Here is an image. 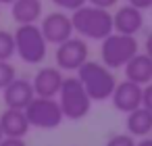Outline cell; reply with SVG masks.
<instances>
[{"label":"cell","instance_id":"cell-1","mask_svg":"<svg viewBox=\"0 0 152 146\" xmlns=\"http://www.w3.org/2000/svg\"><path fill=\"white\" fill-rule=\"evenodd\" d=\"M73 32H77L83 40L102 42L108 34L115 32L113 13L108 9H100L94 4H83L71 13Z\"/></svg>","mask_w":152,"mask_h":146},{"label":"cell","instance_id":"cell-2","mask_svg":"<svg viewBox=\"0 0 152 146\" xmlns=\"http://www.w3.org/2000/svg\"><path fill=\"white\" fill-rule=\"evenodd\" d=\"M77 77L83 84V88L90 94V98L96 100V102L108 100L110 94H113V90H115V86H117L113 69L106 67L102 61H90L88 59L77 69Z\"/></svg>","mask_w":152,"mask_h":146},{"label":"cell","instance_id":"cell-3","mask_svg":"<svg viewBox=\"0 0 152 146\" xmlns=\"http://www.w3.org/2000/svg\"><path fill=\"white\" fill-rule=\"evenodd\" d=\"M15 54L27 63V65H38L46 59L48 52V42L36 23H25L15 29Z\"/></svg>","mask_w":152,"mask_h":146},{"label":"cell","instance_id":"cell-4","mask_svg":"<svg viewBox=\"0 0 152 146\" xmlns=\"http://www.w3.org/2000/svg\"><path fill=\"white\" fill-rule=\"evenodd\" d=\"M92 98L90 94L86 92L83 84L79 81V77H65L63 79V86L58 90V104L63 109V115L65 119H71V121H79L83 117H88L90 109H92Z\"/></svg>","mask_w":152,"mask_h":146},{"label":"cell","instance_id":"cell-5","mask_svg":"<svg viewBox=\"0 0 152 146\" xmlns=\"http://www.w3.org/2000/svg\"><path fill=\"white\" fill-rule=\"evenodd\" d=\"M137 52H140V44H137L135 36L113 32V34H108L100 42V59L113 71L115 69H123L127 65V61L131 56H135Z\"/></svg>","mask_w":152,"mask_h":146},{"label":"cell","instance_id":"cell-6","mask_svg":"<svg viewBox=\"0 0 152 146\" xmlns=\"http://www.w3.org/2000/svg\"><path fill=\"white\" fill-rule=\"evenodd\" d=\"M25 115L29 125L38 129H56L65 119L58 100L46 96H34V100L25 106Z\"/></svg>","mask_w":152,"mask_h":146},{"label":"cell","instance_id":"cell-7","mask_svg":"<svg viewBox=\"0 0 152 146\" xmlns=\"http://www.w3.org/2000/svg\"><path fill=\"white\" fill-rule=\"evenodd\" d=\"M54 59H56V67L61 71H77L88 59H90V48H88V42L79 36V38H69L61 44H56V52H54Z\"/></svg>","mask_w":152,"mask_h":146},{"label":"cell","instance_id":"cell-8","mask_svg":"<svg viewBox=\"0 0 152 146\" xmlns=\"http://www.w3.org/2000/svg\"><path fill=\"white\" fill-rule=\"evenodd\" d=\"M40 29L46 38L48 44H61L65 40H69L73 36V21L71 15H67V11H54L48 13L46 17H42L40 21Z\"/></svg>","mask_w":152,"mask_h":146},{"label":"cell","instance_id":"cell-9","mask_svg":"<svg viewBox=\"0 0 152 146\" xmlns=\"http://www.w3.org/2000/svg\"><path fill=\"white\" fill-rule=\"evenodd\" d=\"M142 94H144V86L131 81V79H125V81H119L110 94V100L115 104L117 111L121 113H129L137 106H142Z\"/></svg>","mask_w":152,"mask_h":146},{"label":"cell","instance_id":"cell-10","mask_svg":"<svg viewBox=\"0 0 152 146\" xmlns=\"http://www.w3.org/2000/svg\"><path fill=\"white\" fill-rule=\"evenodd\" d=\"M63 79H65V75H63V71L58 67H42L34 75V79H31L36 96L56 98L58 96V90L63 86Z\"/></svg>","mask_w":152,"mask_h":146},{"label":"cell","instance_id":"cell-11","mask_svg":"<svg viewBox=\"0 0 152 146\" xmlns=\"http://www.w3.org/2000/svg\"><path fill=\"white\" fill-rule=\"evenodd\" d=\"M34 84L25 77H15L4 90H2V100L11 109H25L34 100Z\"/></svg>","mask_w":152,"mask_h":146},{"label":"cell","instance_id":"cell-12","mask_svg":"<svg viewBox=\"0 0 152 146\" xmlns=\"http://www.w3.org/2000/svg\"><path fill=\"white\" fill-rule=\"evenodd\" d=\"M113 25H115V32H119V34L135 36L144 27V11H140L131 4H123L113 15Z\"/></svg>","mask_w":152,"mask_h":146},{"label":"cell","instance_id":"cell-13","mask_svg":"<svg viewBox=\"0 0 152 146\" xmlns=\"http://www.w3.org/2000/svg\"><path fill=\"white\" fill-rule=\"evenodd\" d=\"M0 127H2V134L9 138H25L27 131L31 129L25 109H11V106H7V111H2V115H0Z\"/></svg>","mask_w":152,"mask_h":146},{"label":"cell","instance_id":"cell-14","mask_svg":"<svg viewBox=\"0 0 152 146\" xmlns=\"http://www.w3.org/2000/svg\"><path fill=\"white\" fill-rule=\"evenodd\" d=\"M123 71H125V79L146 86L152 81V56H148L146 52H137L135 56H131L127 61Z\"/></svg>","mask_w":152,"mask_h":146},{"label":"cell","instance_id":"cell-15","mask_svg":"<svg viewBox=\"0 0 152 146\" xmlns=\"http://www.w3.org/2000/svg\"><path fill=\"white\" fill-rule=\"evenodd\" d=\"M42 0H13L11 2V17L19 23H38L42 19Z\"/></svg>","mask_w":152,"mask_h":146},{"label":"cell","instance_id":"cell-16","mask_svg":"<svg viewBox=\"0 0 152 146\" xmlns=\"http://www.w3.org/2000/svg\"><path fill=\"white\" fill-rule=\"evenodd\" d=\"M127 125V134H131L133 138H146L152 131V111L146 106H137L133 111L127 113L125 119Z\"/></svg>","mask_w":152,"mask_h":146},{"label":"cell","instance_id":"cell-17","mask_svg":"<svg viewBox=\"0 0 152 146\" xmlns=\"http://www.w3.org/2000/svg\"><path fill=\"white\" fill-rule=\"evenodd\" d=\"M15 56V36L7 29H0V61H11Z\"/></svg>","mask_w":152,"mask_h":146},{"label":"cell","instance_id":"cell-18","mask_svg":"<svg viewBox=\"0 0 152 146\" xmlns=\"http://www.w3.org/2000/svg\"><path fill=\"white\" fill-rule=\"evenodd\" d=\"M15 77H17L15 65L11 61H0V90H4Z\"/></svg>","mask_w":152,"mask_h":146},{"label":"cell","instance_id":"cell-19","mask_svg":"<svg viewBox=\"0 0 152 146\" xmlns=\"http://www.w3.org/2000/svg\"><path fill=\"white\" fill-rule=\"evenodd\" d=\"M135 144L137 142H135V138L131 134H115V136H110L106 140L104 146H135Z\"/></svg>","mask_w":152,"mask_h":146},{"label":"cell","instance_id":"cell-20","mask_svg":"<svg viewBox=\"0 0 152 146\" xmlns=\"http://www.w3.org/2000/svg\"><path fill=\"white\" fill-rule=\"evenodd\" d=\"M52 4L58 7L61 11H71V13H73L75 9L88 4V0H52Z\"/></svg>","mask_w":152,"mask_h":146},{"label":"cell","instance_id":"cell-21","mask_svg":"<svg viewBox=\"0 0 152 146\" xmlns=\"http://www.w3.org/2000/svg\"><path fill=\"white\" fill-rule=\"evenodd\" d=\"M142 106L152 111V81L144 86V94H142Z\"/></svg>","mask_w":152,"mask_h":146},{"label":"cell","instance_id":"cell-22","mask_svg":"<svg viewBox=\"0 0 152 146\" xmlns=\"http://www.w3.org/2000/svg\"><path fill=\"white\" fill-rule=\"evenodd\" d=\"M0 146H27V144L23 142V138H9V136H4L2 140H0Z\"/></svg>","mask_w":152,"mask_h":146},{"label":"cell","instance_id":"cell-23","mask_svg":"<svg viewBox=\"0 0 152 146\" xmlns=\"http://www.w3.org/2000/svg\"><path fill=\"white\" fill-rule=\"evenodd\" d=\"M119 0H88V4H94V7H100V9H113L117 7Z\"/></svg>","mask_w":152,"mask_h":146},{"label":"cell","instance_id":"cell-24","mask_svg":"<svg viewBox=\"0 0 152 146\" xmlns=\"http://www.w3.org/2000/svg\"><path fill=\"white\" fill-rule=\"evenodd\" d=\"M127 4H131V7L144 11V9H150V7H152V0H127Z\"/></svg>","mask_w":152,"mask_h":146},{"label":"cell","instance_id":"cell-25","mask_svg":"<svg viewBox=\"0 0 152 146\" xmlns=\"http://www.w3.org/2000/svg\"><path fill=\"white\" fill-rule=\"evenodd\" d=\"M144 52H146L148 56H152V32L146 36V42H144Z\"/></svg>","mask_w":152,"mask_h":146},{"label":"cell","instance_id":"cell-26","mask_svg":"<svg viewBox=\"0 0 152 146\" xmlns=\"http://www.w3.org/2000/svg\"><path fill=\"white\" fill-rule=\"evenodd\" d=\"M135 146H152V138H150V136H146V138H142Z\"/></svg>","mask_w":152,"mask_h":146},{"label":"cell","instance_id":"cell-27","mask_svg":"<svg viewBox=\"0 0 152 146\" xmlns=\"http://www.w3.org/2000/svg\"><path fill=\"white\" fill-rule=\"evenodd\" d=\"M11 2H13V0H0V7H2V4H9L11 7Z\"/></svg>","mask_w":152,"mask_h":146},{"label":"cell","instance_id":"cell-28","mask_svg":"<svg viewBox=\"0 0 152 146\" xmlns=\"http://www.w3.org/2000/svg\"><path fill=\"white\" fill-rule=\"evenodd\" d=\"M4 138V134H2V127H0V140H2Z\"/></svg>","mask_w":152,"mask_h":146},{"label":"cell","instance_id":"cell-29","mask_svg":"<svg viewBox=\"0 0 152 146\" xmlns=\"http://www.w3.org/2000/svg\"><path fill=\"white\" fill-rule=\"evenodd\" d=\"M150 11H152V7H150Z\"/></svg>","mask_w":152,"mask_h":146}]
</instances>
